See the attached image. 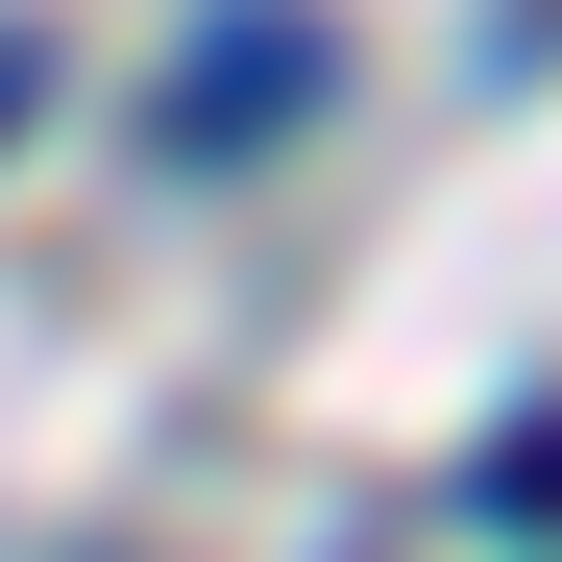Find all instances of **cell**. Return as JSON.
Wrapping results in <instances>:
<instances>
[{
  "instance_id": "cell-3",
  "label": "cell",
  "mask_w": 562,
  "mask_h": 562,
  "mask_svg": "<svg viewBox=\"0 0 562 562\" xmlns=\"http://www.w3.org/2000/svg\"><path fill=\"white\" fill-rule=\"evenodd\" d=\"M49 123V25H0V147H25Z\"/></svg>"
},
{
  "instance_id": "cell-2",
  "label": "cell",
  "mask_w": 562,
  "mask_h": 562,
  "mask_svg": "<svg viewBox=\"0 0 562 562\" xmlns=\"http://www.w3.org/2000/svg\"><path fill=\"white\" fill-rule=\"evenodd\" d=\"M490 514H562V392H538V416L490 440Z\"/></svg>"
},
{
  "instance_id": "cell-1",
  "label": "cell",
  "mask_w": 562,
  "mask_h": 562,
  "mask_svg": "<svg viewBox=\"0 0 562 562\" xmlns=\"http://www.w3.org/2000/svg\"><path fill=\"white\" fill-rule=\"evenodd\" d=\"M318 0H221V25H171V74H147V147L171 171H269V147H294L318 123Z\"/></svg>"
},
{
  "instance_id": "cell-4",
  "label": "cell",
  "mask_w": 562,
  "mask_h": 562,
  "mask_svg": "<svg viewBox=\"0 0 562 562\" xmlns=\"http://www.w3.org/2000/svg\"><path fill=\"white\" fill-rule=\"evenodd\" d=\"M538 25H562V0H538Z\"/></svg>"
}]
</instances>
